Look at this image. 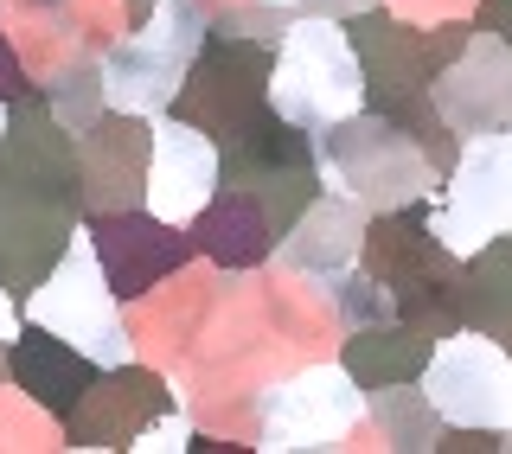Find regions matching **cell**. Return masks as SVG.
<instances>
[{
	"mask_svg": "<svg viewBox=\"0 0 512 454\" xmlns=\"http://www.w3.org/2000/svg\"><path fill=\"white\" fill-rule=\"evenodd\" d=\"M365 416V391L346 365H314L301 378L276 384L256 403V448H340V435Z\"/></svg>",
	"mask_w": 512,
	"mask_h": 454,
	"instance_id": "cell-7",
	"label": "cell"
},
{
	"mask_svg": "<svg viewBox=\"0 0 512 454\" xmlns=\"http://www.w3.org/2000/svg\"><path fill=\"white\" fill-rule=\"evenodd\" d=\"M0 128H7V109H0Z\"/></svg>",
	"mask_w": 512,
	"mask_h": 454,
	"instance_id": "cell-25",
	"label": "cell"
},
{
	"mask_svg": "<svg viewBox=\"0 0 512 454\" xmlns=\"http://www.w3.org/2000/svg\"><path fill=\"white\" fill-rule=\"evenodd\" d=\"M71 243V212L58 192H0V275L39 282Z\"/></svg>",
	"mask_w": 512,
	"mask_h": 454,
	"instance_id": "cell-12",
	"label": "cell"
},
{
	"mask_svg": "<svg viewBox=\"0 0 512 454\" xmlns=\"http://www.w3.org/2000/svg\"><path fill=\"white\" fill-rule=\"evenodd\" d=\"M263 7H301V0H263Z\"/></svg>",
	"mask_w": 512,
	"mask_h": 454,
	"instance_id": "cell-24",
	"label": "cell"
},
{
	"mask_svg": "<svg viewBox=\"0 0 512 454\" xmlns=\"http://www.w3.org/2000/svg\"><path fill=\"white\" fill-rule=\"evenodd\" d=\"M224 186L218 173V141L199 122L180 116H148V167H141V205L160 224H186L205 212V199Z\"/></svg>",
	"mask_w": 512,
	"mask_h": 454,
	"instance_id": "cell-8",
	"label": "cell"
},
{
	"mask_svg": "<svg viewBox=\"0 0 512 454\" xmlns=\"http://www.w3.org/2000/svg\"><path fill=\"white\" fill-rule=\"evenodd\" d=\"M199 237H205V250H218L224 263H250V256H263L269 250V218H263V205L250 199V192H237V199H205V212H199Z\"/></svg>",
	"mask_w": 512,
	"mask_h": 454,
	"instance_id": "cell-15",
	"label": "cell"
},
{
	"mask_svg": "<svg viewBox=\"0 0 512 454\" xmlns=\"http://www.w3.org/2000/svg\"><path fill=\"white\" fill-rule=\"evenodd\" d=\"M186 442H192V429L180 423V416H167V423H148L128 448H141V454H173V448H186Z\"/></svg>",
	"mask_w": 512,
	"mask_h": 454,
	"instance_id": "cell-20",
	"label": "cell"
},
{
	"mask_svg": "<svg viewBox=\"0 0 512 454\" xmlns=\"http://www.w3.org/2000/svg\"><path fill=\"white\" fill-rule=\"evenodd\" d=\"M327 295H333V307H340V320H346L352 333H359V327H384V320H404V314H397V295L384 282H372V275L340 269L327 282Z\"/></svg>",
	"mask_w": 512,
	"mask_h": 454,
	"instance_id": "cell-18",
	"label": "cell"
},
{
	"mask_svg": "<svg viewBox=\"0 0 512 454\" xmlns=\"http://www.w3.org/2000/svg\"><path fill=\"white\" fill-rule=\"evenodd\" d=\"M308 13H327V20H340V13H372L378 0H301Z\"/></svg>",
	"mask_w": 512,
	"mask_h": 454,
	"instance_id": "cell-21",
	"label": "cell"
},
{
	"mask_svg": "<svg viewBox=\"0 0 512 454\" xmlns=\"http://www.w3.org/2000/svg\"><path fill=\"white\" fill-rule=\"evenodd\" d=\"M103 71H96V58L84 64H64L52 77V122H64L71 135H90L96 122H103Z\"/></svg>",
	"mask_w": 512,
	"mask_h": 454,
	"instance_id": "cell-17",
	"label": "cell"
},
{
	"mask_svg": "<svg viewBox=\"0 0 512 454\" xmlns=\"http://www.w3.org/2000/svg\"><path fill=\"white\" fill-rule=\"evenodd\" d=\"M352 378H359V391H372V384H397L410 378V371H423L429 346L416 333H404L397 320H384V327H359V339H352Z\"/></svg>",
	"mask_w": 512,
	"mask_h": 454,
	"instance_id": "cell-14",
	"label": "cell"
},
{
	"mask_svg": "<svg viewBox=\"0 0 512 454\" xmlns=\"http://www.w3.org/2000/svg\"><path fill=\"white\" fill-rule=\"evenodd\" d=\"M429 103L448 135H487L512 122V45L493 26H480L468 45L436 71Z\"/></svg>",
	"mask_w": 512,
	"mask_h": 454,
	"instance_id": "cell-9",
	"label": "cell"
},
{
	"mask_svg": "<svg viewBox=\"0 0 512 454\" xmlns=\"http://www.w3.org/2000/svg\"><path fill=\"white\" fill-rule=\"evenodd\" d=\"M7 339H20V307H13L7 288H0V346H7Z\"/></svg>",
	"mask_w": 512,
	"mask_h": 454,
	"instance_id": "cell-22",
	"label": "cell"
},
{
	"mask_svg": "<svg viewBox=\"0 0 512 454\" xmlns=\"http://www.w3.org/2000/svg\"><path fill=\"white\" fill-rule=\"evenodd\" d=\"M372 416L384 423V435H391V448H436V435H442V416L429 410V397L423 391H410L404 378L397 384H372Z\"/></svg>",
	"mask_w": 512,
	"mask_h": 454,
	"instance_id": "cell-16",
	"label": "cell"
},
{
	"mask_svg": "<svg viewBox=\"0 0 512 454\" xmlns=\"http://www.w3.org/2000/svg\"><path fill=\"white\" fill-rule=\"evenodd\" d=\"M13 378H20V391L32 403H45L52 416H71L77 403H84V391L96 384V365L84 359L77 346H64V339H20L13 346Z\"/></svg>",
	"mask_w": 512,
	"mask_h": 454,
	"instance_id": "cell-13",
	"label": "cell"
},
{
	"mask_svg": "<svg viewBox=\"0 0 512 454\" xmlns=\"http://www.w3.org/2000/svg\"><path fill=\"white\" fill-rule=\"evenodd\" d=\"M365 231H372V212H365L359 199H346V192H314V199L282 224V263L327 288L340 269L359 263Z\"/></svg>",
	"mask_w": 512,
	"mask_h": 454,
	"instance_id": "cell-10",
	"label": "cell"
},
{
	"mask_svg": "<svg viewBox=\"0 0 512 454\" xmlns=\"http://www.w3.org/2000/svg\"><path fill=\"white\" fill-rule=\"evenodd\" d=\"M365 96H372V84H365L359 45H352V32L340 20L301 13L295 26H282V45L269 58V84H263V103L282 122L320 135L327 122L365 109Z\"/></svg>",
	"mask_w": 512,
	"mask_h": 454,
	"instance_id": "cell-1",
	"label": "cell"
},
{
	"mask_svg": "<svg viewBox=\"0 0 512 454\" xmlns=\"http://www.w3.org/2000/svg\"><path fill=\"white\" fill-rule=\"evenodd\" d=\"M13 84H20V71H13V52H7V45H0V96H7Z\"/></svg>",
	"mask_w": 512,
	"mask_h": 454,
	"instance_id": "cell-23",
	"label": "cell"
},
{
	"mask_svg": "<svg viewBox=\"0 0 512 454\" xmlns=\"http://www.w3.org/2000/svg\"><path fill=\"white\" fill-rule=\"evenodd\" d=\"M205 39H212V32H205L199 0H154L148 20L96 58V71H103V103L116 109V116H135V122L160 116V109L180 96L186 71L199 64Z\"/></svg>",
	"mask_w": 512,
	"mask_h": 454,
	"instance_id": "cell-3",
	"label": "cell"
},
{
	"mask_svg": "<svg viewBox=\"0 0 512 454\" xmlns=\"http://www.w3.org/2000/svg\"><path fill=\"white\" fill-rule=\"evenodd\" d=\"M26 314L39 320L52 339H64V346H77L96 371H122L128 365V327L116 314V288H109L103 275V256H96L90 237H77L58 250V263L32 282V301Z\"/></svg>",
	"mask_w": 512,
	"mask_h": 454,
	"instance_id": "cell-4",
	"label": "cell"
},
{
	"mask_svg": "<svg viewBox=\"0 0 512 454\" xmlns=\"http://www.w3.org/2000/svg\"><path fill=\"white\" fill-rule=\"evenodd\" d=\"M423 397L442 429H506L512 423V352L487 333H448L423 359Z\"/></svg>",
	"mask_w": 512,
	"mask_h": 454,
	"instance_id": "cell-5",
	"label": "cell"
},
{
	"mask_svg": "<svg viewBox=\"0 0 512 454\" xmlns=\"http://www.w3.org/2000/svg\"><path fill=\"white\" fill-rule=\"evenodd\" d=\"M512 231V122L468 135L448 192L436 205V243L448 256H474L487 237Z\"/></svg>",
	"mask_w": 512,
	"mask_h": 454,
	"instance_id": "cell-6",
	"label": "cell"
},
{
	"mask_svg": "<svg viewBox=\"0 0 512 454\" xmlns=\"http://www.w3.org/2000/svg\"><path fill=\"white\" fill-rule=\"evenodd\" d=\"M77 180L71 128L52 122V109L26 103L0 128V192H64Z\"/></svg>",
	"mask_w": 512,
	"mask_h": 454,
	"instance_id": "cell-11",
	"label": "cell"
},
{
	"mask_svg": "<svg viewBox=\"0 0 512 454\" xmlns=\"http://www.w3.org/2000/svg\"><path fill=\"white\" fill-rule=\"evenodd\" d=\"M314 173L333 180L346 199H359L365 212H404L436 186V160L423 154V141L404 135L391 116H372V109H352V116L320 128Z\"/></svg>",
	"mask_w": 512,
	"mask_h": 454,
	"instance_id": "cell-2",
	"label": "cell"
},
{
	"mask_svg": "<svg viewBox=\"0 0 512 454\" xmlns=\"http://www.w3.org/2000/svg\"><path fill=\"white\" fill-rule=\"evenodd\" d=\"M474 288H512V231L487 237L474 250Z\"/></svg>",
	"mask_w": 512,
	"mask_h": 454,
	"instance_id": "cell-19",
	"label": "cell"
}]
</instances>
